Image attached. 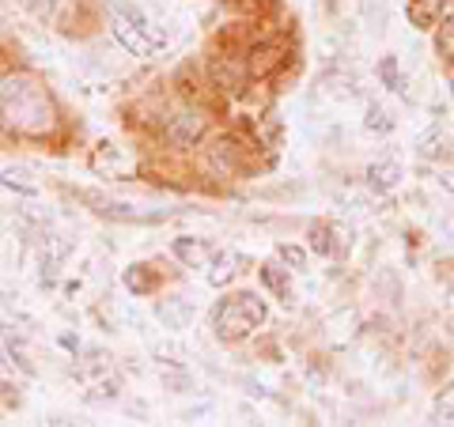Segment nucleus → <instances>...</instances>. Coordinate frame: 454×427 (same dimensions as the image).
Masks as SVG:
<instances>
[{
    "instance_id": "obj_1",
    "label": "nucleus",
    "mask_w": 454,
    "mask_h": 427,
    "mask_svg": "<svg viewBox=\"0 0 454 427\" xmlns=\"http://www.w3.org/2000/svg\"><path fill=\"white\" fill-rule=\"evenodd\" d=\"M0 125L27 140H42L57 129L53 95L35 73H12L0 80Z\"/></svg>"
},
{
    "instance_id": "obj_2",
    "label": "nucleus",
    "mask_w": 454,
    "mask_h": 427,
    "mask_svg": "<svg viewBox=\"0 0 454 427\" xmlns=\"http://www.w3.org/2000/svg\"><path fill=\"white\" fill-rule=\"evenodd\" d=\"M262 322H265V307H262V299L250 295V291L223 299V303L212 310V330H216V337L223 340V345L247 340Z\"/></svg>"
},
{
    "instance_id": "obj_3",
    "label": "nucleus",
    "mask_w": 454,
    "mask_h": 427,
    "mask_svg": "<svg viewBox=\"0 0 454 427\" xmlns=\"http://www.w3.org/2000/svg\"><path fill=\"white\" fill-rule=\"evenodd\" d=\"M205 129H208V118H205V110H197V106H175L163 118V133L175 148H193L197 140L205 136Z\"/></svg>"
},
{
    "instance_id": "obj_4",
    "label": "nucleus",
    "mask_w": 454,
    "mask_h": 427,
    "mask_svg": "<svg viewBox=\"0 0 454 427\" xmlns=\"http://www.w3.org/2000/svg\"><path fill=\"white\" fill-rule=\"evenodd\" d=\"M110 31H114V38H118V46L125 50V53H133V57H152L155 50V42L140 31L137 23H129L125 16H118V12H110Z\"/></svg>"
},
{
    "instance_id": "obj_5",
    "label": "nucleus",
    "mask_w": 454,
    "mask_h": 427,
    "mask_svg": "<svg viewBox=\"0 0 454 427\" xmlns=\"http://www.w3.org/2000/svg\"><path fill=\"white\" fill-rule=\"evenodd\" d=\"M155 318H160L170 333H182V330H190V322H193V307H190V299H182V295H167L160 307H155Z\"/></svg>"
},
{
    "instance_id": "obj_6",
    "label": "nucleus",
    "mask_w": 454,
    "mask_h": 427,
    "mask_svg": "<svg viewBox=\"0 0 454 427\" xmlns=\"http://www.w3.org/2000/svg\"><path fill=\"white\" fill-rule=\"evenodd\" d=\"M247 76H250V65H243L239 57H216V61H212V80H216V88H223V91H243Z\"/></svg>"
},
{
    "instance_id": "obj_7",
    "label": "nucleus",
    "mask_w": 454,
    "mask_h": 427,
    "mask_svg": "<svg viewBox=\"0 0 454 427\" xmlns=\"http://www.w3.org/2000/svg\"><path fill=\"white\" fill-rule=\"evenodd\" d=\"M208 167L216 170L220 178H235L239 170H243V159H239V148H235L227 136L212 140V148H208Z\"/></svg>"
},
{
    "instance_id": "obj_8",
    "label": "nucleus",
    "mask_w": 454,
    "mask_h": 427,
    "mask_svg": "<svg viewBox=\"0 0 454 427\" xmlns=\"http://www.w3.org/2000/svg\"><path fill=\"white\" fill-rule=\"evenodd\" d=\"M170 253L186 265V268H205L208 261H212V250H208V242H201V238H190V235H182V238H175L170 242Z\"/></svg>"
},
{
    "instance_id": "obj_9",
    "label": "nucleus",
    "mask_w": 454,
    "mask_h": 427,
    "mask_svg": "<svg viewBox=\"0 0 454 427\" xmlns=\"http://www.w3.org/2000/svg\"><path fill=\"white\" fill-rule=\"evenodd\" d=\"M110 367H114V360H110V352H98V348H91L83 360L76 363V382H83V386H95V382H103V378H110Z\"/></svg>"
},
{
    "instance_id": "obj_10",
    "label": "nucleus",
    "mask_w": 454,
    "mask_h": 427,
    "mask_svg": "<svg viewBox=\"0 0 454 427\" xmlns=\"http://www.w3.org/2000/svg\"><path fill=\"white\" fill-rule=\"evenodd\" d=\"M397 182H402V163L397 159H382V163L367 167V186H372L375 193H390Z\"/></svg>"
},
{
    "instance_id": "obj_11",
    "label": "nucleus",
    "mask_w": 454,
    "mask_h": 427,
    "mask_svg": "<svg viewBox=\"0 0 454 427\" xmlns=\"http://www.w3.org/2000/svg\"><path fill=\"white\" fill-rule=\"evenodd\" d=\"M0 186L12 190V193H20V197H38V178L31 175L27 167H4L0 170Z\"/></svg>"
},
{
    "instance_id": "obj_12",
    "label": "nucleus",
    "mask_w": 454,
    "mask_h": 427,
    "mask_svg": "<svg viewBox=\"0 0 454 427\" xmlns=\"http://www.w3.org/2000/svg\"><path fill=\"white\" fill-rule=\"evenodd\" d=\"M239 258L235 253H212V261H208V273H205V280L212 283V288H227V283L235 280V273H239Z\"/></svg>"
},
{
    "instance_id": "obj_13",
    "label": "nucleus",
    "mask_w": 454,
    "mask_h": 427,
    "mask_svg": "<svg viewBox=\"0 0 454 427\" xmlns=\"http://www.w3.org/2000/svg\"><path fill=\"white\" fill-rule=\"evenodd\" d=\"M439 12H443V0H409V23L413 27H435Z\"/></svg>"
},
{
    "instance_id": "obj_14",
    "label": "nucleus",
    "mask_w": 454,
    "mask_h": 427,
    "mask_svg": "<svg viewBox=\"0 0 454 427\" xmlns=\"http://www.w3.org/2000/svg\"><path fill=\"white\" fill-rule=\"evenodd\" d=\"M280 68V50L277 46H254L250 50V76H269Z\"/></svg>"
},
{
    "instance_id": "obj_15",
    "label": "nucleus",
    "mask_w": 454,
    "mask_h": 427,
    "mask_svg": "<svg viewBox=\"0 0 454 427\" xmlns=\"http://www.w3.org/2000/svg\"><path fill=\"white\" fill-rule=\"evenodd\" d=\"M262 280L280 295V303H284V307H288L292 299H295V295H292V283L284 280V268H280V265H265V268H262Z\"/></svg>"
},
{
    "instance_id": "obj_16",
    "label": "nucleus",
    "mask_w": 454,
    "mask_h": 427,
    "mask_svg": "<svg viewBox=\"0 0 454 427\" xmlns=\"http://www.w3.org/2000/svg\"><path fill=\"white\" fill-rule=\"evenodd\" d=\"M125 288H129L133 295H148V291L155 288L148 265H129V268H125Z\"/></svg>"
},
{
    "instance_id": "obj_17",
    "label": "nucleus",
    "mask_w": 454,
    "mask_h": 427,
    "mask_svg": "<svg viewBox=\"0 0 454 427\" xmlns=\"http://www.w3.org/2000/svg\"><path fill=\"white\" fill-rule=\"evenodd\" d=\"M20 4L31 12L35 19H42V23H53L57 16H61V8H65V0H20Z\"/></svg>"
},
{
    "instance_id": "obj_18",
    "label": "nucleus",
    "mask_w": 454,
    "mask_h": 427,
    "mask_svg": "<svg viewBox=\"0 0 454 427\" xmlns=\"http://www.w3.org/2000/svg\"><path fill=\"white\" fill-rule=\"evenodd\" d=\"M364 125H367V133H390L394 129V118L387 110H382L379 103H367V118H364Z\"/></svg>"
},
{
    "instance_id": "obj_19",
    "label": "nucleus",
    "mask_w": 454,
    "mask_h": 427,
    "mask_svg": "<svg viewBox=\"0 0 454 427\" xmlns=\"http://www.w3.org/2000/svg\"><path fill=\"white\" fill-rule=\"evenodd\" d=\"M91 167H95V170H106V175H114V170H118V148L103 140V144L95 148V155H91Z\"/></svg>"
},
{
    "instance_id": "obj_20",
    "label": "nucleus",
    "mask_w": 454,
    "mask_h": 427,
    "mask_svg": "<svg viewBox=\"0 0 454 427\" xmlns=\"http://www.w3.org/2000/svg\"><path fill=\"white\" fill-rule=\"evenodd\" d=\"M163 386H167L170 393H190V390H193V378L182 371V367H170V371H163Z\"/></svg>"
},
{
    "instance_id": "obj_21",
    "label": "nucleus",
    "mask_w": 454,
    "mask_h": 427,
    "mask_svg": "<svg viewBox=\"0 0 454 427\" xmlns=\"http://www.w3.org/2000/svg\"><path fill=\"white\" fill-rule=\"evenodd\" d=\"M435 50L447 57V61H454V16L439 23V35H435Z\"/></svg>"
},
{
    "instance_id": "obj_22",
    "label": "nucleus",
    "mask_w": 454,
    "mask_h": 427,
    "mask_svg": "<svg viewBox=\"0 0 454 427\" xmlns=\"http://www.w3.org/2000/svg\"><path fill=\"white\" fill-rule=\"evenodd\" d=\"M118 393H121V382L118 378H103V382H95V393H88V401H114Z\"/></svg>"
},
{
    "instance_id": "obj_23",
    "label": "nucleus",
    "mask_w": 454,
    "mask_h": 427,
    "mask_svg": "<svg viewBox=\"0 0 454 427\" xmlns=\"http://www.w3.org/2000/svg\"><path fill=\"white\" fill-rule=\"evenodd\" d=\"M382 80H387V88H394V91H405L402 76H397V61H394V57H387V61H382Z\"/></svg>"
},
{
    "instance_id": "obj_24",
    "label": "nucleus",
    "mask_w": 454,
    "mask_h": 427,
    "mask_svg": "<svg viewBox=\"0 0 454 427\" xmlns=\"http://www.w3.org/2000/svg\"><path fill=\"white\" fill-rule=\"evenodd\" d=\"M310 246H315L318 253H330L333 246H330V227H315V231H310Z\"/></svg>"
},
{
    "instance_id": "obj_25",
    "label": "nucleus",
    "mask_w": 454,
    "mask_h": 427,
    "mask_svg": "<svg viewBox=\"0 0 454 427\" xmlns=\"http://www.w3.org/2000/svg\"><path fill=\"white\" fill-rule=\"evenodd\" d=\"M277 253H280V261H288L292 268H303V261H307V258H303V250H300V246H280Z\"/></svg>"
},
{
    "instance_id": "obj_26",
    "label": "nucleus",
    "mask_w": 454,
    "mask_h": 427,
    "mask_svg": "<svg viewBox=\"0 0 454 427\" xmlns=\"http://www.w3.org/2000/svg\"><path fill=\"white\" fill-rule=\"evenodd\" d=\"M208 412H212V405H197V408L182 412V420H197V416H208Z\"/></svg>"
},
{
    "instance_id": "obj_27",
    "label": "nucleus",
    "mask_w": 454,
    "mask_h": 427,
    "mask_svg": "<svg viewBox=\"0 0 454 427\" xmlns=\"http://www.w3.org/2000/svg\"><path fill=\"white\" fill-rule=\"evenodd\" d=\"M439 178H443V190H450V193H454V175H439Z\"/></svg>"
}]
</instances>
